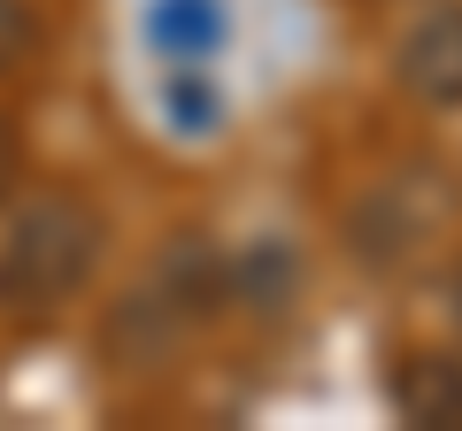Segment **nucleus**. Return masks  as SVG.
<instances>
[{
  "label": "nucleus",
  "mask_w": 462,
  "mask_h": 431,
  "mask_svg": "<svg viewBox=\"0 0 462 431\" xmlns=\"http://www.w3.org/2000/svg\"><path fill=\"white\" fill-rule=\"evenodd\" d=\"M100 254H108V216L85 193H39L16 208L8 239H0V308L47 316L93 285Z\"/></svg>",
  "instance_id": "obj_1"
},
{
  "label": "nucleus",
  "mask_w": 462,
  "mask_h": 431,
  "mask_svg": "<svg viewBox=\"0 0 462 431\" xmlns=\"http://www.w3.org/2000/svg\"><path fill=\"white\" fill-rule=\"evenodd\" d=\"M216 308H224V262H216L200 239H178V247L154 262V278L108 316L100 347H108L116 370L124 362L132 370H162L170 354H178V339L193 332V324H208Z\"/></svg>",
  "instance_id": "obj_2"
},
{
  "label": "nucleus",
  "mask_w": 462,
  "mask_h": 431,
  "mask_svg": "<svg viewBox=\"0 0 462 431\" xmlns=\"http://www.w3.org/2000/svg\"><path fill=\"white\" fill-rule=\"evenodd\" d=\"M401 85L431 108H462V0H439L401 32Z\"/></svg>",
  "instance_id": "obj_3"
},
{
  "label": "nucleus",
  "mask_w": 462,
  "mask_h": 431,
  "mask_svg": "<svg viewBox=\"0 0 462 431\" xmlns=\"http://www.w3.org/2000/svg\"><path fill=\"white\" fill-rule=\"evenodd\" d=\"M300 254H293V239H247V254L239 262H224V300H239V308H254V316H285L300 300Z\"/></svg>",
  "instance_id": "obj_4"
},
{
  "label": "nucleus",
  "mask_w": 462,
  "mask_h": 431,
  "mask_svg": "<svg viewBox=\"0 0 462 431\" xmlns=\"http://www.w3.org/2000/svg\"><path fill=\"white\" fill-rule=\"evenodd\" d=\"M393 408L409 424H447L462 431V354H439V347H416L393 362Z\"/></svg>",
  "instance_id": "obj_5"
},
{
  "label": "nucleus",
  "mask_w": 462,
  "mask_h": 431,
  "mask_svg": "<svg viewBox=\"0 0 462 431\" xmlns=\"http://www.w3.org/2000/svg\"><path fill=\"white\" fill-rule=\"evenodd\" d=\"M147 32L162 39L170 54H193V62H200V54L224 47V0H162Z\"/></svg>",
  "instance_id": "obj_6"
},
{
  "label": "nucleus",
  "mask_w": 462,
  "mask_h": 431,
  "mask_svg": "<svg viewBox=\"0 0 462 431\" xmlns=\"http://www.w3.org/2000/svg\"><path fill=\"white\" fill-rule=\"evenodd\" d=\"M32 54H39V16H32V0H0V78H16Z\"/></svg>",
  "instance_id": "obj_7"
},
{
  "label": "nucleus",
  "mask_w": 462,
  "mask_h": 431,
  "mask_svg": "<svg viewBox=\"0 0 462 431\" xmlns=\"http://www.w3.org/2000/svg\"><path fill=\"white\" fill-rule=\"evenodd\" d=\"M16 170H23V139H16V124L0 116V193L16 185Z\"/></svg>",
  "instance_id": "obj_8"
},
{
  "label": "nucleus",
  "mask_w": 462,
  "mask_h": 431,
  "mask_svg": "<svg viewBox=\"0 0 462 431\" xmlns=\"http://www.w3.org/2000/svg\"><path fill=\"white\" fill-rule=\"evenodd\" d=\"M455 308H462V285H455Z\"/></svg>",
  "instance_id": "obj_9"
}]
</instances>
